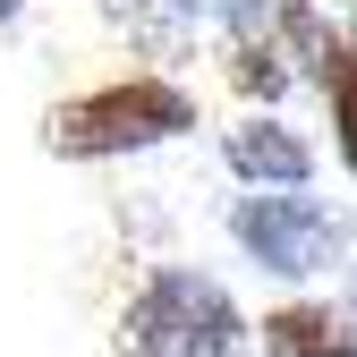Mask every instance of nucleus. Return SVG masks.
I'll list each match as a JSON object with an SVG mask.
<instances>
[{
  "mask_svg": "<svg viewBox=\"0 0 357 357\" xmlns=\"http://www.w3.org/2000/svg\"><path fill=\"white\" fill-rule=\"evenodd\" d=\"M196 128V94L170 77H128V85H94V94H68L43 119V145L60 162H111V153H153L170 137Z\"/></svg>",
  "mask_w": 357,
  "mask_h": 357,
  "instance_id": "f257e3e1",
  "label": "nucleus"
},
{
  "mask_svg": "<svg viewBox=\"0 0 357 357\" xmlns=\"http://www.w3.org/2000/svg\"><path fill=\"white\" fill-rule=\"evenodd\" d=\"M247 340L238 298L196 264H162L119 306V357H230Z\"/></svg>",
  "mask_w": 357,
  "mask_h": 357,
  "instance_id": "f03ea898",
  "label": "nucleus"
},
{
  "mask_svg": "<svg viewBox=\"0 0 357 357\" xmlns=\"http://www.w3.org/2000/svg\"><path fill=\"white\" fill-rule=\"evenodd\" d=\"M230 238L273 281H315V273H332L349 255V213H332L324 196H264V188H247L230 204Z\"/></svg>",
  "mask_w": 357,
  "mask_h": 357,
  "instance_id": "7ed1b4c3",
  "label": "nucleus"
},
{
  "mask_svg": "<svg viewBox=\"0 0 357 357\" xmlns=\"http://www.w3.org/2000/svg\"><path fill=\"white\" fill-rule=\"evenodd\" d=\"M221 162H230L247 188H264V196H306V178H315V145H306L298 128L264 119V111L221 137Z\"/></svg>",
  "mask_w": 357,
  "mask_h": 357,
  "instance_id": "20e7f679",
  "label": "nucleus"
},
{
  "mask_svg": "<svg viewBox=\"0 0 357 357\" xmlns=\"http://www.w3.org/2000/svg\"><path fill=\"white\" fill-rule=\"evenodd\" d=\"M264 357H357V315H340V306H273L264 315Z\"/></svg>",
  "mask_w": 357,
  "mask_h": 357,
  "instance_id": "39448f33",
  "label": "nucleus"
},
{
  "mask_svg": "<svg viewBox=\"0 0 357 357\" xmlns=\"http://www.w3.org/2000/svg\"><path fill=\"white\" fill-rule=\"evenodd\" d=\"M324 94H332V145H340V170L357 178V43H340V52H332Z\"/></svg>",
  "mask_w": 357,
  "mask_h": 357,
  "instance_id": "423d86ee",
  "label": "nucleus"
},
{
  "mask_svg": "<svg viewBox=\"0 0 357 357\" xmlns=\"http://www.w3.org/2000/svg\"><path fill=\"white\" fill-rule=\"evenodd\" d=\"M281 60H289V52H281L273 34L238 43V85H247V94H281V85H289V68H281Z\"/></svg>",
  "mask_w": 357,
  "mask_h": 357,
  "instance_id": "0eeeda50",
  "label": "nucleus"
},
{
  "mask_svg": "<svg viewBox=\"0 0 357 357\" xmlns=\"http://www.w3.org/2000/svg\"><path fill=\"white\" fill-rule=\"evenodd\" d=\"M221 9H230L238 43H255V34H273V9H281V0H221Z\"/></svg>",
  "mask_w": 357,
  "mask_h": 357,
  "instance_id": "6e6552de",
  "label": "nucleus"
},
{
  "mask_svg": "<svg viewBox=\"0 0 357 357\" xmlns=\"http://www.w3.org/2000/svg\"><path fill=\"white\" fill-rule=\"evenodd\" d=\"M17 17H26V0H0V34H9V26H17Z\"/></svg>",
  "mask_w": 357,
  "mask_h": 357,
  "instance_id": "1a4fd4ad",
  "label": "nucleus"
}]
</instances>
